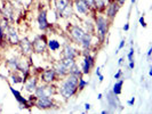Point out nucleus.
<instances>
[{
    "instance_id": "2",
    "label": "nucleus",
    "mask_w": 152,
    "mask_h": 114,
    "mask_svg": "<svg viewBox=\"0 0 152 114\" xmlns=\"http://www.w3.org/2000/svg\"><path fill=\"white\" fill-rule=\"evenodd\" d=\"M46 46H47V44H46L45 41V38H42V37H38L33 41V49H34L36 53L38 54L42 53L45 50Z\"/></svg>"
},
{
    "instance_id": "5",
    "label": "nucleus",
    "mask_w": 152,
    "mask_h": 114,
    "mask_svg": "<svg viewBox=\"0 0 152 114\" xmlns=\"http://www.w3.org/2000/svg\"><path fill=\"white\" fill-rule=\"evenodd\" d=\"M70 32H71L72 38L76 39L77 41H81L83 37L85 36V32L81 30L79 26H72V28H71V30H70Z\"/></svg>"
},
{
    "instance_id": "30",
    "label": "nucleus",
    "mask_w": 152,
    "mask_h": 114,
    "mask_svg": "<svg viewBox=\"0 0 152 114\" xmlns=\"http://www.w3.org/2000/svg\"><path fill=\"white\" fill-rule=\"evenodd\" d=\"M134 102H135V99H134V98L130 99L129 102H128V104H129V105H133V104H134Z\"/></svg>"
},
{
    "instance_id": "28",
    "label": "nucleus",
    "mask_w": 152,
    "mask_h": 114,
    "mask_svg": "<svg viewBox=\"0 0 152 114\" xmlns=\"http://www.w3.org/2000/svg\"><path fill=\"white\" fill-rule=\"evenodd\" d=\"M120 76H121V71H119V72H118V73L114 76V78H115V79H119V78H120Z\"/></svg>"
},
{
    "instance_id": "25",
    "label": "nucleus",
    "mask_w": 152,
    "mask_h": 114,
    "mask_svg": "<svg viewBox=\"0 0 152 114\" xmlns=\"http://www.w3.org/2000/svg\"><path fill=\"white\" fill-rule=\"evenodd\" d=\"M78 82H79V89H80V90H81V89H84L85 86L87 84V82H86V81H84L83 79H79V81H78Z\"/></svg>"
},
{
    "instance_id": "24",
    "label": "nucleus",
    "mask_w": 152,
    "mask_h": 114,
    "mask_svg": "<svg viewBox=\"0 0 152 114\" xmlns=\"http://www.w3.org/2000/svg\"><path fill=\"white\" fill-rule=\"evenodd\" d=\"M17 63H18V62H17V60H16V58H13V60H10V61L8 62V64H9V65H10L13 68H17Z\"/></svg>"
},
{
    "instance_id": "35",
    "label": "nucleus",
    "mask_w": 152,
    "mask_h": 114,
    "mask_svg": "<svg viewBox=\"0 0 152 114\" xmlns=\"http://www.w3.org/2000/svg\"><path fill=\"white\" fill-rule=\"evenodd\" d=\"M125 1H126V0H119V2H120V4H124Z\"/></svg>"
},
{
    "instance_id": "23",
    "label": "nucleus",
    "mask_w": 152,
    "mask_h": 114,
    "mask_svg": "<svg viewBox=\"0 0 152 114\" xmlns=\"http://www.w3.org/2000/svg\"><path fill=\"white\" fill-rule=\"evenodd\" d=\"M61 14L63 16H64V17H69V16L72 14V10H71V6H69V5H68V6H66V8H65V9H64V10L62 12Z\"/></svg>"
},
{
    "instance_id": "7",
    "label": "nucleus",
    "mask_w": 152,
    "mask_h": 114,
    "mask_svg": "<svg viewBox=\"0 0 152 114\" xmlns=\"http://www.w3.org/2000/svg\"><path fill=\"white\" fill-rule=\"evenodd\" d=\"M52 95V90L49 88L46 87H40L38 89H36V96L40 98V97H49Z\"/></svg>"
},
{
    "instance_id": "18",
    "label": "nucleus",
    "mask_w": 152,
    "mask_h": 114,
    "mask_svg": "<svg viewBox=\"0 0 152 114\" xmlns=\"http://www.w3.org/2000/svg\"><path fill=\"white\" fill-rule=\"evenodd\" d=\"M91 34H86L85 33V36L83 37V39H81V44H83V46H84L85 48H88L89 47V45H91Z\"/></svg>"
},
{
    "instance_id": "36",
    "label": "nucleus",
    "mask_w": 152,
    "mask_h": 114,
    "mask_svg": "<svg viewBox=\"0 0 152 114\" xmlns=\"http://www.w3.org/2000/svg\"><path fill=\"white\" fill-rule=\"evenodd\" d=\"M134 1H135V0H132V2H134Z\"/></svg>"
},
{
    "instance_id": "31",
    "label": "nucleus",
    "mask_w": 152,
    "mask_h": 114,
    "mask_svg": "<svg viewBox=\"0 0 152 114\" xmlns=\"http://www.w3.org/2000/svg\"><path fill=\"white\" fill-rule=\"evenodd\" d=\"M124 44H125V41H124V40H122L121 42H120V45H119V49H121L122 47H124Z\"/></svg>"
},
{
    "instance_id": "26",
    "label": "nucleus",
    "mask_w": 152,
    "mask_h": 114,
    "mask_svg": "<svg viewBox=\"0 0 152 114\" xmlns=\"http://www.w3.org/2000/svg\"><path fill=\"white\" fill-rule=\"evenodd\" d=\"M84 1L88 7H94L95 6V0H84Z\"/></svg>"
},
{
    "instance_id": "32",
    "label": "nucleus",
    "mask_w": 152,
    "mask_h": 114,
    "mask_svg": "<svg viewBox=\"0 0 152 114\" xmlns=\"http://www.w3.org/2000/svg\"><path fill=\"white\" fill-rule=\"evenodd\" d=\"M85 107H86V110H89V108H91V105H89V104H86Z\"/></svg>"
},
{
    "instance_id": "6",
    "label": "nucleus",
    "mask_w": 152,
    "mask_h": 114,
    "mask_svg": "<svg viewBox=\"0 0 152 114\" xmlns=\"http://www.w3.org/2000/svg\"><path fill=\"white\" fill-rule=\"evenodd\" d=\"M41 79L45 81L46 84H49L54 81L55 79V70H46L45 72L41 74Z\"/></svg>"
},
{
    "instance_id": "13",
    "label": "nucleus",
    "mask_w": 152,
    "mask_h": 114,
    "mask_svg": "<svg viewBox=\"0 0 152 114\" xmlns=\"http://www.w3.org/2000/svg\"><path fill=\"white\" fill-rule=\"evenodd\" d=\"M36 86H37L36 78H31L29 80H26V82H25V89L28 91H30V92H32L33 90H36Z\"/></svg>"
},
{
    "instance_id": "34",
    "label": "nucleus",
    "mask_w": 152,
    "mask_h": 114,
    "mask_svg": "<svg viewBox=\"0 0 152 114\" xmlns=\"http://www.w3.org/2000/svg\"><path fill=\"white\" fill-rule=\"evenodd\" d=\"M2 34H4V33H2V28L0 26V37H2Z\"/></svg>"
},
{
    "instance_id": "9",
    "label": "nucleus",
    "mask_w": 152,
    "mask_h": 114,
    "mask_svg": "<svg viewBox=\"0 0 152 114\" xmlns=\"http://www.w3.org/2000/svg\"><path fill=\"white\" fill-rule=\"evenodd\" d=\"M93 64H94L93 57L91 56H86V58H85L84 61V68H83V72H84L85 74H87L89 72V70L93 66Z\"/></svg>"
},
{
    "instance_id": "17",
    "label": "nucleus",
    "mask_w": 152,
    "mask_h": 114,
    "mask_svg": "<svg viewBox=\"0 0 152 114\" xmlns=\"http://www.w3.org/2000/svg\"><path fill=\"white\" fill-rule=\"evenodd\" d=\"M62 64H63V66L66 68V70H70V68L75 65V61H73V58H64L62 61Z\"/></svg>"
},
{
    "instance_id": "4",
    "label": "nucleus",
    "mask_w": 152,
    "mask_h": 114,
    "mask_svg": "<svg viewBox=\"0 0 152 114\" xmlns=\"http://www.w3.org/2000/svg\"><path fill=\"white\" fill-rule=\"evenodd\" d=\"M36 105H37V107L40 108V110H46V108L52 107L53 103H52V100L48 98V97H40V98H38V100H37Z\"/></svg>"
},
{
    "instance_id": "33",
    "label": "nucleus",
    "mask_w": 152,
    "mask_h": 114,
    "mask_svg": "<svg viewBox=\"0 0 152 114\" xmlns=\"http://www.w3.org/2000/svg\"><path fill=\"white\" fill-rule=\"evenodd\" d=\"M124 30H128V24H126V25H125V26H124Z\"/></svg>"
},
{
    "instance_id": "20",
    "label": "nucleus",
    "mask_w": 152,
    "mask_h": 114,
    "mask_svg": "<svg viewBox=\"0 0 152 114\" xmlns=\"http://www.w3.org/2000/svg\"><path fill=\"white\" fill-rule=\"evenodd\" d=\"M122 84H124V81L120 80V81H118V82H115L113 86V92L115 95H119L120 92H121V87H122Z\"/></svg>"
},
{
    "instance_id": "11",
    "label": "nucleus",
    "mask_w": 152,
    "mask_h": 114,
    "mask_svg": "<svg viewBox=\"0 0 152 114\" xmlns=\"http://www.w3.org/2000/svg\"><path fill=\"white\" fill-rule=\"evenodd\" d=\"M21 48L24 54H30L32 52V44H30L28 39H24L21 41Z\"/></svg>"
},
{
    "instance_id": "12",
    "label": "nucleus",
    "mask_w": 152,
    "mask_h": 114,
    "mask_svg": "<svg viewBox=\"0 0 152 114\" xmlns=\"http://www.w3.org/2000/svg\"><path fill=\"white\" fill-rule=\"evenodd\" d=\"M38 22H39V28H40L41 30H45L46 28H47V17H46L45 10H42V12L40 13L39 18H38Z\"/></svg>"
},
{
    "instance_id": "22",
    "label": "nucleus",
    "mask_w": 152,
    "mask_h": 114,
    "mask_svg": "<svg viewBox=\"0 0 152 114\" xmlns=\"http://www.w3.org/2000/svg\"><path fill=\"white\" fill-rule=\"evenodd\" d=\"M49 48H50L52 50H57V49L60 48L58 41H56V40H50V41H49Z\"/></svg>"
},
{
    "instance_id": "21",
    "label": "nucleus",
    "mask_w": 152,
    "mask_h": 114,
    "mask_svg": "<svg viewBox=\"0 0 152 114\" xmlns=\"http://www.w3.org/2000/svg\"><path fill=\"white\" fill-rule=\"evenodd\" d=\"M55 71H56L58 74H61V76H64V74L66 73V71H68V70H66V68L63 66V64H62V63H60V64H57V65H56V68H55Z\"/></svg>"
},
{
    "instance_id": "16",
    "label": "nucleus",
    "mask_w": 152,
    "mask_h": 114,
    "mask_svg": "<svg viewBox=\"0 0 152 114\" xmlns=\"http://www.w3.org/2000/svg\"><path fill=\"white\" fill-rule=\"evenodd\" d=\"M17 70H20V71H22L24 73H28V70H29V64H28V62L22 60V61H20L17 63Z\"/></svg>"
},
{
    "instance_id": "14",
    "label": "nucleus",
    "mask_w": 152,
    "mask_h": 114,
    "mask_svg": "<svg viewBox=\"0 0 152 114\" xmlns=\"http://www.w3.org/2000/svg\"><path fill=\"white\" fill-rule=\"evenodd\" d=\"M69 5V0H55V7L58 10V13H62L66 6Z\"/></svg>"
},
{
    "instance_id": "27",
    "label": "nucleus",
    "mask_w": 152,
    "mask_h": 114,
    "mask_svg": "<svg viewBox=\"0 0 152 114\" xmlns=\"http://www.w3.org/2000/svg\"><path fill=\"white\" fill-rule=\"evenodd\" d=\"M13 79H14L13 81H14L15 84H17V82H21V80H22V79H21V78H18V76H13Z\"/></svg>"
},
{
    "instance_id": "1",
    "label": "nucleus",
    "mask_w": 152,
    "mask_h": 114,
    "mask_svg": "<svg viewBox=\"0 0 152 114\" xmlns=\"http://www.w3.org/2000/svg\"><path fill=\"white\" fill-rule=\"evenodd\" d=\"M76 90H77V84L70 82L69 80H66L61 87V94L64 98H70L76 92Z\"/></svg>"
},
{
    "instance_id": "15",
    "label": "nucleus",
    "mask_w": 152,
    "mask_h": 114,
    "mask_svg": "<svg viewBox=\"0 0 152 114\" xmlns=\"http://www.w3.org/2000/svg\"><path fill=\"white\" fill-rule=\"evenodd\" d=\"M75 56H76V50L70 46H65L64 47V57L65 58H75Z\"/></svg>"
},
{
    "instance_id": "8",
    "label": "nucleus",
    "mask_w": 152,
    "mask_h": 114,
    "mask_svg": "<svg viewBox=\"0 0 152 114\" xmlns=\"http://www.w3.org/2000/svg\"><path fill=\"white\" fill-rule=\"evenodd\" d=\"M8 40H9V42L12 45H16L20 41L18 40V36H17V32L14 29H12V28L8 29Z\"/></svg>"
},
{
    "instance_id": "3",
    "label": "nucleus",
    "mask_w": 152,
    "mask_h": 114,
    "mask_svg": "<svg viewBox=\"0 0 152 114\" xmlns=\"http://www.w3.org/2000/svg\"><path fill=\"white\" fill-rule=\"evenodd\" d=\"M107 30V23L103 17H99L97 20V31H99V38L103 39Z\"/></svg>"
},
{
    "instance_id": "10",
    "label": "nucleus",
    "mask_w": 152,
    "mask_h": 114,
    "mask_svg": "<svg viewBox=\"0 0 152 114\" xmlns=\"http://www.w3.org/2000/svg\"><path fill=\"white\" fill-rule=\"evenodd\" d=\"M76 7L78 13H80V14H86L87 9H88V6L86 5L84 0H76Z\"/></svg>"
},
{
    "instance_id": "29",
    "label": "nucleus",
    "mask_w": 152,
    "mask_h": 114,
    "mask_svg": "<svg viewBox=\"0 0 152 114\" xmlns=\"http://www.w3.org/2000/svg\"><path fill=\"white\" fill-rule=\"evenodd\" d=\"M140 22H141V24H143V26H146V25H145L144 20H143V17H141V18H140Z\"/></svg>"
},
{
    "instance_id": "19",
    "label": "nucleus",
    "mask_w": 152,
    "mask_h": 114,
    "mask_svg": "<svg viewBox=\"0 0 152 114\" xmlns=\"http://www.w3.org/2000/svg\"><path fill=\"white\" fill-rule=\"evenodd\" d=\"M117 10H118L117 5H115V4H111V5L109 6V8H107V15L112 18V17H114V15H115Z\"/></svg>"
}]
</instances>
